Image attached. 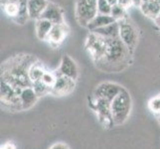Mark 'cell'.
Segmentation results:
<instances>
[{
	"instance_id": "cell-1",
	"label": "cell",
	"mask_w": 160,
	"mask_h": 149,
	"mask_svg": "<svg viewBox=\"0 0 160 149\" xmlns=\"http://www.w3.org/2000/svg\"><path fill=\"white\" fill-rule=\"evenodd\" d=\"M37 59L31 55L19 54L8 59L1 66V80L13 87L19 95L22 90L32 87L29 68Z\"/></svg>"
},
{
	"instance_id": "cell-2",
	"label": "cell",
	"mask_w": 160,
	"mask_h": 149,
	"mask_svg": "<svg viewBox=\"0 0 160 149\" xmlns=\"http://www.w3.org/2000/svg\"><path fill=\"white\" fill-rule=\"evenodd\" d=\"M132 54L119 38L107 39L102 57L95 63L96 67L106 73H119L132 63Z\"/></svg>"
},
{
	"instance_id": "cell-3",
	"label": "cell",
	"mask_w": 160,
	"mask_h": 149,
	"mask_svg": "<svg viewBox=\"0 0 160 149\" xmlns=\"http://www.w3.org/2000/svg\"><path fill=\"white\" fill-rule=\"evenodd\" d=\"M110 107H112V114L114 124L120 125L124 123L129 117L132 107L131 97L124 87L114 97V99L110 103Z\"/></svg>"
},
{
	"instance_id": "cell-4",
	"label": "cell",
	"mask_w": 160,
	"mask_h": 149,
	"mask_svg": "<svg viewBox=\"0 0 160 149\" xmlns=\"http://www.w3.org/2000/svg\"><path fill=\"white\" fill-rule=\"evenodd\" d=\"M88 101H89L90 108L95 112L100 123L104 128H112L113 125H115L112 114V107H110L112 102L106 99L96 97L92 95L88 98Z\"/></svg>"
},
{
	"instance_id": "cell-5",
	"label": "cell",
	"mask_w": 160,
	"mask_h": 149,
	"mask_svg": "<svg viewBox=\"0 0 160 149\" xmlns=\"http://www.w3.org/2000/svg\"><path fill=\"white\" fill-rule=\"evenodd\" d=\"M75 14L78 23L87 28L90 22L98 14V0H76Z\"/></svg>"
},
{
	"instance_id": "cell-6",
	"label": "cell",
	"mask_w": 160,
	"mask_h": 149,
	"mask_svg": "<svg viewBox=\"0 0 160 149\" xmlns=\"http://www.w3.org/2000/svg\"><path fill=\"white\" fill-rule=\"evenodd\" d=\"M118 22L119 25V39L125 44V46L133 54L137 43H138V29L136 28L134 23L128 16L118 20Z\"/></svg>"
},
{
	"instance_id": "cell-7",
	"label": "cell",
	"mask_w": 160,
	"mask_h": 149,
	"mask_svg": "<svg viewBox=\"0 0 160 149\" xmlns=\"http://www.w3.org/2000/svg\"><path fill=\"white\" fill-rule=\"evenodd\" d=\"M1 106L11 112L23 110L19 93L4 80H1Z\"/></svg>"
},
{
	"instance_id": "cell-8",
	"label": "cell",
	"mask_w": 160,
	"mask_h": 149,
	"mask_svg": "<svg viewBox=\"0 0 160 149\" xmlns=\"http://www.w3.org/2000/svg\"><path fill=\"white\" fill-rule=\"evenodd\" d=\"M107 47V38H103L96 33L91 32L88 35L86 42H85V48L92 59L93 63L98 62L104 53V50Z\"/></svg>"
},
{
	"instance_id": "cell-9",
	"label": "cell",
	"mask_w": 160,
	"mask_h": 149,
	"mask_svg": "<svg viewBox=\"0 0 160 149\" xmlns=\"http://www.w3.org/2000/svg\"><path fill=\"white\" fill-rule=\"evenodd\" d=\"M122 90L123 87L118 84H115V82H104L96 87L95 91L92 92V96L98 98L106 99V101L112 102L114 99V97Z\"/></svg>"
},
{
	"instance_id": "cell-10",
	"label": "cell",
	"mask_w": 160,
	"mask_h": 149,
	"mask_svg": "<svg viewBox=\"0 0 160 149\" xmlns=\"http://www.w3.org/2000/svg\"><path fill=\"white\" fill-rule=\"evenodd\" d=\"M56 74H57V80L51 90V95H53L54 97H64L69 95V93H71L75 90L76 87L75 80H72L68 78V77L59 75L57 72Z\"/></svg>"
},
{
	"instance_id": "cell-11",
	"label": "cell",
	"mask_w": 160,
	"mask_h": 149,
	"mask_svg": "<svg viewBox=\"0 0 160 149\" xmlns=\"http://www.w3.org/2000/svg\"><path fill=\"white\" fill-rule=\"evenodd\" d=\"M68 34H69V27L66 25V23L55 24L53 25L50 33H49L46 41H48L51 46L58 47L65 41Z\"/></svg>"
},
{
	"instance_id": "cell-12",
	"label": "cell",
	"mask_w": 160,
	"mask_h": 149,
	"mask_svg": "<svg viewBox=\"0 0 160 149\" xmlns=\"http://www.w3.org/2000/svg\"><path fill=\"white\" fill-rule=\"evenodd\" d=\"M57 73L59 75L68 77V78L75 80V81L78 79V77H79L78 66H77L76 62L69 56V55H64L62 57L60 67L57 71Z\"/></svg>"
},
{
	"instance_id": "cell-13",
	"label": "cell",
	"mask_w": 160,
	"mask_h": 149,
	"mask_svg": "<svg viewBox=\"0 0 160 149\" xmlns=\"http://www.w3.org/2000/svg\"><path fill=\"white\" fill-rule=\"evenodd\" d=\"M42 19H46L48 21H50L51 23L55 24H63L65 23L64 20V12L63 9L61 8L59 5L49 2L45 11L41 15Z\"/></svg>"
},
{
	"instance_id": "cell-14",
	"label": "cell",
	"mask_w": 160,
	"mask_h": 149,
	"mask_svg": "<svg viewBox=\"0 0 160 149\" xmlns=\"http://www.w3.org/2000/svg\"><path fill=\"white\" fill-rule=\"evenodd\" d=\"M19 96H20V99H21V103H22V107H23V109L31 108L36 103L38 97H39L32 87H26V89L22 90Z\"/></svg>"
},
{
	"instance_id": "cell-15",
	"label": "cell",
	"mask_w": 160,
	"mask_h": 149,
	"mask_svg": "<svg viewBox=\"0 0 160 149\" xmlns=\"http://www.w3.org/2000/svg\"><path fill=\"white\" fill-rule=\"evenodd\" d=\"M47 0H28V10L31 19H39L45 11L47 5Z\"/></svg>"
},
{
	"instance_id": "cell-16",
	"label": "cell",
	"mask_w": 160,
	"mask_h": 149,
	"mask_svg": "<svg viewBox=\"0 0 160 149\" xmlns=\"http://www.w3.org/2000/svg\"><path fill=\"white\" fill-rule=\"evenodd\" d=\"M91 32L96 33V34L100 35L103 38H107V39H115V38H119V25L118 22L115 21L112 24H108L107 26Z\"/></svg>"
},
{
	"instance_id": "cell-17",
	"label": "cell",
	"mask_w": 160,
	"mask_h": 149,
	"mask_svg": "<svg viewBox=\"0 0 160 149\" xmlns=\"http://www.w3.org/2000/svg\"><path fill=\"white\" fill-rule=\"evenodd\" d=\"M21 6V0H1V7L10 19L13 21L18 16Z\"/></svg>"
},
{
	"instance_id": "cell-18",
	"label": "cell",
	"mask_w": 160,
	"mask_h": 149,
	"mask_svg": "<svg viewBox=\"0 0 160 149\" xmlns=\"http://www.w3.org/2000/svg\"><path fill=\"white\" fill-rule=\"evenodd\" d=\"M115 21H117V20H115L112 15L98 13L96 17L90 22V24L88 25L87 28L89 29L90 31H93L96 29H98V28H102V27L107 26L108 24H112Z\"/></svg>"
},
{
	"instance_id": "cell-19",
	"label": "cell",
	"mask_w": 160,
	"mask_h": 149,
	"mask_svg": "<svg viewBox=\"0 0 160 149\" xmlns=\"http://www.w3.org/2000/svg\"><path fill=\"white\" fill-rule=\"evenodd\" d=\"M141 12L144 14L146 17L155 20L157 16L160 14V4L157 3L154 0H149V1L142 2L141 6L139 7Z\"/></svg>"
},
{
	"instance_id": "cell-20",
	"label": "cell",
	"mask_w": 160,
	"mask_h": 149,
	"mask_svg": "<svg viewBox=\"0 0 160 149\" xmlns=\"http://www.w3.org/2000/svg\"><path fill=\"white\" fill-rule=\"evenodd\" d=\"M53 25H54L53 23H51L50 21H48L46 19H42V18L37 19L35 28H36V35L38 37V39L46 40Z\"/></svg>"
},
{
	"instance_id": "cell-21",
	"label": "cell",
	"mask_w": 160,
	"mask_h": 149,
	"mask_svg": "<svg viewBox=\"0 0 160 149\" xmlns=\"http://www.w3.org/2000/svg\"><path fill=\"white\" fill-rule=\"evenodd\" d=\"M46 71L47 70L44 67V65L38 60H36L29 68V78L32 82V84L34 82L41 81Z\"/></svg>"
},
{
	"instance_id": "cell-22",
	"label": "cell",
	"mask_w": 160,
	"mask_h": 149,
	"mask_svg": "<svg viewBox=\"0 0 160 149\" xmlns=\"http://www.w3.org/2000/svg\"><path fill=\"white\" fill-rule=\"evenodd\" d=\"M30 18L29 10H28V0H21V6L18 16L15 18L14 22L19 25H24Z\"/></svg>"
},
{
	"instance_id": "cell-23",
	"label": "cell",
	"mask_w": 160,
	"mask_h": 149,
	"mask_svg": "<svg viewBox=\"0 0 160 149\" xmlns=\"http://www.w3.org/2000/svg\"><path fill=\"white\" fill-rule=\"evenodd\" d=\"M32 87L34 89L35 92L37 93V96L39 97L47 95V93H51V90H52L50 87L45 85L42 81L34 82L32 84Z\"/></svg>"
},
{
	"instance_id": "cell-24",
	"label": "cell",
	"mask_w": 160,
	"mask_h": 149,
	"mask_svg": "<svg viewBox=\"0 0 160 149\" xmlns=\"http://www.w3.org/2000/svg\"><path fill=\"white\" fill-rule=\"evenodd\" d=\"M56 80H57V74H56V72H49V71H46L41 81L45 85H47L48 87H50L51 89H52L53 86L55 85V82H56Z\"/></svg>"
},
{
	"instance_id": "cell-25",
	"label": "cell",
	"mask_w": 160,
	"mask_h": 149,
	"mask_svg": "<svg viewBox=\"0 0 160 149\" xmlns=\"http://www.w3.org/2000/svg\"><path fill=\"white\" fill-rule=\"evenodd\" d=\"M148 108L150 109V112L154 113L157 117L160 115V95L151 98L148 102Z\"/></svg>"
},
{
	"instance_id": "cell-26",
	"label": "cell",
	"mask_w": 160,
	"mask_h": 149,
	"mask_svg": "<svg viewBox=\"0 0 160 149\" xmlns=\"http://www.w3.org/2000/svg\"><path fill=\"white\" fill-rule=\"evenodd\" d=\"M110 15H112L117 21H118V20L122 19L123 17H125V16H126L125 9H123L121 6H119L118 4H115V5H113V6L112 7Z\"/></svg>"
},
{
	"instance_id": "cell-27",
	"label": "cell",
	"mask_w": 160,
	"mask_h": 149,
	"mask_svg": "<svg viewBox=\"0 0 160 149\" xmlns=\"http://www.w3.org/2000/svg\"><path fill=\"white\" fill-rule=\"evenodd\" d=\"M112 7V6L108 3V0H98V13L110 15Z\"/></svg>"
},
{
	"instance_id": "cell-28",
	"label": "cell",
	"mask_w": 160,
	"mask_h": 149,
	"mask_svg": "<svg viewBox=\"0 0 160 149\" xmlns=\"http://www.w3.org/2000/svg\"><path fill=\"white\" fill-rule=\"evenodd\" d=\"M118 4L119 5V6H121L123 9H128L130 6H132V1L131 0H118Z\"/></svg>"
},
{
	"instance_id": "cell-29",
	"label": "cell",
	"mask_w": 160,
	"mask_h": 149,
	"mask_svg": "<svg viewBox=\"0 0 160 149\" xmlns=\"http://www.w3.org/2000/svg\"><path fill=\"white\" fill-rule=\"evenodd\" d=\"M50 149H69V147L64 143H57V144L53 145Z\"/></svg>"
},
{
	"instance_id": "cell-30",
	"label": "cell",
	"mask_w": 160,
	"mask_h": 149,
	"mask_svg": "<svg viewBox=\"0 0 160 149\" xmlns=\"http://www.w3.org/2000/svg\"><path fill=\"white\" fill-rule=\"evenodd\" d=\"M1 149H16V148H15V146H14L13 143L9 142V143H6L5 145H3V146L1 147Z\"/></svg>"
},
{
	"instance_id": "cell-31",
	"label": "cell",
	"mask_w": 160,
	"mask_h": 149,
	"mask_svg": "<svg viewBox=\"0 0 160 149\" xmlns=\"http://www.w3.org/2000/svg\"><path fill=\"white\" fill-rule=\"evenodd\" d=\"M132 1V4H133V6H136V7H140L141 4H142V0H131Z\"/></svg>"
},
{
	"instance_id": "cell-32",
	"label": "cell",
	"mask_w": 160,
	"mask_h": 149,
	"mask_svg": "<svg viewBox=\"0 0 160 149\" xmlns=\"http://www.w3.org/2000/svg\"><path fill=\"white\" fill-rule=\"evenodd\" d=\"M154 22H155V24H156V26L158 27V28L160 29V14L157 16V18L154 20Z\"/></svg>"
},
{
	"instance_id": "cell-33",
	"label": "cell",
	"mask_w": 160,
	"mask_h": 149,
	"mask_svg": "<svg viewBox=\"0 0 160 149\" xmlns=\"http://www.w3.org/2000/svg\"><path fill=\"white\" fill-rule=\"evenodd\" d=\"M108 3L112 5V6H113V5H115V4H118V0H108Z\"/></svg>"
},
{
	"instance_id": "cell-34",
	"label": "cell",
	"mask_w": 160,
	"mask_h": 149,
	"mask_svg": "<svg viewBox=\"0 0 160 149\" xmlns=\"http://www.w3.org/2000/svg\"><path fill=\"white\" fill-rule=\"evenodd\" d=\"M154 1H156L157 3H159V4H160V0H154Z\"/></svg>"
},
{
	"instance_id": "cell-35",
	"label": "cell",
	"mask_w": 160,
	"mask_h": 149,
	"mask_svg": "<svg viewBox=\"0 0 160 149\" xmlns=\"http://www.w3.org/2000/svg\"><path fill=\"white\" fill-rule=\"evenodd\" d=\"M158 121H159V124H160V115L158 117Z\"/></svg>"
},
{
	"instance_id": "cell-36",
	"label": "cell",
	"mask_w": 160,
	"mask_h": 149,
	"mask_svg": "<svg viewBox=\"0 0 160 149\" xmlns=\"http://www.w3.org/2000/svg\"><path fill=\"white\" fill-rule=\"evenodd\" d=\"M143 2H146V1H149V0H142Z\"/></svg>"
}]
</instances>
